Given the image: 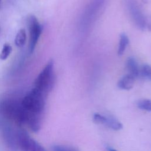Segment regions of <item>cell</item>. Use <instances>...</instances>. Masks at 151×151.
Returning a JSON list of instances; mask_svg holds the SVG:
<instances>
[{"instance_id": "6da1fadb", "label": "cell", "mask_w": 151, "mask_h": 151, "mask_svg": "<svg viewBox=\"0 0 151 151\" xmlns=\"http://www.w3.org/2000/svg\"><path fill=\"white\" fill-rule=\"evenodd\" d=\"M0 114L5 119L18 126L25 124L26 111L22 106L21 101L14 99H5L0 103Z\"/></svg>"}, {"instance_id": "7a4b0ae2", "label": "cell", "mask_w": 151, "mask_h": 151, "mask_svg": "<svg viewBox=\"0 0 151 151\" xmlns=\"http://www.w3.org/2000/svg\"><path fill=\"white\" fill-rule=\"evenodd\" d=\"M46 97L37 89L32 88L24 97L21 104L28 113L41 116L45 108Z\"/></svg>"}, {"instance_id": "3957f363", "label": "cell", "mask_w": 151, "mask_h": 151, "mask_svg": "<svg viewBox=\"0 0 151 151\" xmlns=\"http://www.w3.org/2000/svg\"><path fill=\"white\" fill-rule=\"evenodd\" d=\"M55 80L54 61L51 60L46 64L37 77L34 81V88L47 96L53 88Z\"/></svg>"}, {"instance_id": "277c9868", "label": "cell", "mask_w": 151, "mask_h": 151, "mask_svg": "<svg viewBox=\"0 0 151 151\" xmlns=\"http://www.w3.org/2000/svg\"><path fill=\"white\" fill-rule=\"evenodd\" d=\"M106 0H91L85 10L84 11L80 19V27L86 29L91 25V22L96 19V17L102 10Z\"/></svg>"}, {"instance_id": "5b68a950", "label": "cell", "mask_w": 151, "mask_h": 151, "mask_svg": "<svg viewBox=\"0 0 151 151\" xmlns=\"http://www.w3.org/2000/svg\"><path fill=\"white\" fill-rule=\"evenodd\" d=\"M18 147L21 151H47L23 129H18Z\"/></svg>"}, {"instance_id": "8992f818", "label": "cell", "mask_w": 151, "mask_h": 151, "mask_svg": "<svg viewBox=\"0 0 151 151\" xmlns=\"http://www.w3.org/2000/svg\"><path fill=\"white\" fill-rule=\"evenodd\" d=\"M27 22L29 35V50L31 53L34 51L37 45L42 31V27L37 18L33 15H30L28 17Z\"/></svg>"}, {"instance_id": "52a82bcc", "label": "cell", "mask_w": 151, "mask_h": 151, "mask_svg": "<svg viewBox=\"0 0 151 151\" xmlns=\"http://www.w3.org/2000/svg\"><path fill=\"white\" fill-rule=\"evenodd\" d=\"M126 5L136 25L140 29H145L147 27L146 19L135 0H126Z\"/></svg>"}, {"instance_id": "ba28073f", "label": "cell", "mask_w": 151, "mask_h": 151, "mask_svg": "<svg viewBox=\"0 0 151 151\" xmlns=\"http://www.w3.org/2000/svg\"><path fill=\"white\" fill-rule=\"evenodd\" d=\"M136 78L131 75L130 74H127L123 77H122L117 83V86L119 88L129 90L133 88Z\"/></svg>"}, {"instance_id": "9c48e42d", "label": "cell", "mask_w": 151, "mask_h": 151, "mask_svg": "<svg viewBox=\"0 0 151 151\" xmlns=\"http://www.w3.org/2000/svg\"><path fill=\"white\" fill-rule=\"evenodd\" d=\"M126 67L129 73L134 76L135 78L140 76V70L138 63L136 60L133 57H129L126 61Z\"/></svg>"}, {"instance_id": "30bf717a", "label": "cell", "mask_w": 151, "mask_h": 151, "mask_svg": "<svg viewBox=\"0 0 151 151\" xmlns=\"http://www.w3.org/2000/svg\"><path fill=\"white\" fill-rule=\"evenodd\" d=\"M104 124L114 130H119L123 127L122 123L117 119L112 116H106Z\"/></svg>"}, {"instance_id": "8fae6325", "label": "cell", "mask_w": 151, "mask_h": 151, "mask_svg": "<svg viewBox=\"0 0 151 151\" xmlns=\"http://www.w3.org/2000/svg\"><path fill=\"white\" fill-rule=\"evenodd\" d=\"M129 43V39L127 35L124 34L122 33L120 35L118 50H117V54L119 55H122L124 51L126 50L128 44Z\"/></svg>"}, {"instance_id": "7c38bea8", "label": "cell", "mask_w": 151, "mask_h": 151, "mask_svg": "<svg viewBox=\"0 0 151 151\" xmlns=\"http://www.w3.org/2000/svg\"><path fill=\"white\" fill-rule=\"evenodd\" d=\"M26 39L27 35L24 29H21L18 31L16 35L15 38V44L17 47H22L25 44Z\"/></svg>"}, {"instance_id": "4fadbf2b", "label": "cell", "mask_w": 151, "mask_h": 151, "mask_svg": "<svg viewBox=\"0 0 151 151\" xmlns=\"http://www.w3.org/2000/svg\"><path fill=\"white\" fill-rule=\"evenodd\" d=\"M138 108L141 110L150 111H151V100L149 99H141L137 103Z\"/></svg>"}, {"instance_id": "5bb4252c", "label": "cell", "mask_w": 151, "mask_h": 151, "mask_svg": "<svg viewBox=\"0 0 151 151\" xmlns=\"http://www.w3.org/2000/svg\"><path fill=\"white\" fill-rule=\"evenodd\" d=\"M140 76L151 81V65L144 64L140 68Z\"/></svg>"}, {"instance_id": "9a60e30c", "label": "cell", "mask_w": 151, "mask_h": 151, "mask_svg": "<svg viewBox=\"0 0 151 151\" xmlns=\"http://www.w3.org/2000/svg\"><path fill=\"white\" fill-rule=\"evenodd\" d=\"M12 47L10 44L5 43L4 44L2 51L0 53V59L2 60H6L12 52Z\"/></svg>"}, {"instance_id": "2e32d148", "label": "cell", "mask_w": 151, "mask_h": 151, "mask_svg": "<svg viewBox=\"0 0 151 151\" xmlns=\"http://www.w3.org/2000/svg\"><path fill=\"white\" fill-rule=\"evenodd\" d=\"M53 151H77L76 149L64 145H55L52 147Z\"/></svg>"}, {"instance_id": "e0dca14e", "label": "cell", "mask_w": 151, "mask_h": 151, "mask_svg": "<svg viewBox=\"0 0 151 151\" xmlns=\"http://www.w3.org/2000/svg\"><path fill=\"white\" fill-rule=\"evenodd\" d=\"M105 119H106V116L101 115L99 113H95L93 115V120L97 123L104 124Z\"/></svg>"}, {"instance_id": "ac0fdd59", "label": "cell", "mask_w": 151, "mask_h": 151, "mask_svg": "<svg viewBox=\"0 0 151 151\" xmlns=\"http://www.w3.org/2000/svg\"><path fill=\"white\" fill-rule=\"evenodd\" d=\"M108 151H117V150L114 149H112V148H109Z\"/></svg>"}]
</instances>
